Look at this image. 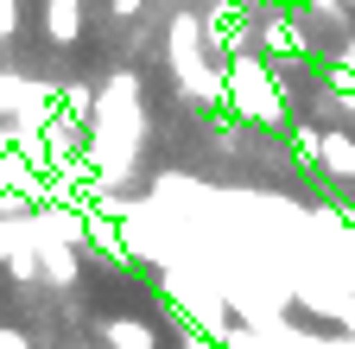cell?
Returning a JSON list of instances; mask_svg holds the SVG:
<instances>
[{"label":"cell","instance_id":"obj_1","mask_svg":"<svg viewBox=\"0 0 355 349\" xmlns=\"http://www.w3.org/2000/svg\"><path fill=\"white\" fill-rule=\"evenodd\" d=\"M222 102H229L235 114H248V121H260V127H279L286 121V83L254 45H241L229 58V96Z\"/></svg>","mask_w":355,"mask_h":349},{"label":"cell","instance_id":"obj_7","mask_svg":"<svg viewBox=\"0 0 355 349\" xmlns=\"http://www.w3.org/2000/svg\"><path fill=\"white\" fill-rule=\"evenodd\" d=\"M336 64H349V70H355V32H349V45L336 51Z\"/></svg>","mask_w":355,"mask_h":349},{"label":"cell","instance_id":"obj_3","mask_svg":"<svg viewBox=\"0 0 355 349\" xmlns=\"http://www.w3.org/2000/svg\"><path fill=\"white\" fill-rule=\"evenodd\" d=\"M102 343H108V349H153L159 337H153L146 318H108V324H102Z\"/></svg>","mask_w":355,"mask_h":349},{"label":"cell","instance_id":"obj_6","mask_svg":"<svg viewBox=\"0 0 355 349\" xmlns=\"http://www.w3.org/2000/svg\"><path fill=\"white\" fill-rule=\"evenodd\" d=\"M0 349H32V343H26V330H7V324H0Z\"/></svg>","mask_w":355,"mask_h":349},{"label":"cell","instance_id":"obj_4","mask_svg":"<svg viewBox=\"0 0 355 349\" xmlns=\"http://www.w3.org/2000/svg\"><path fill=\"white\" fill-rule=\"evenodd\" d=\"M178 349H222V337H209V330L184 324V337H178Z\"/></svg>","mask_w":355,"mask_h":349},{"label":"cell","instance_id":"obj_5","mask_svg":"<svg viewBox=\"0 0 355 349\" xmlns=\"http://www.w3.org/2000/svg\"><path fill=\"white\" fill-rule=\"evenodd\" d=\"M19 32V0H0V38Z\"/></svg>","mask_w":355,"mask_h":349},{"label":"cell","instance_id":"obj_2","mask_svg":"<svg viewBox=\"0 0 355 349\" xmlns=\"http://www.w3.org/2000/svg\"><path fill=\"white\" fill-rule=\"evenodd\" d=\"M38 267H44V280H51V286H76V273H83L76 241H44V248H38Z\"/></svg>","mask_w":355,"mask_h":349}]
</instances>
